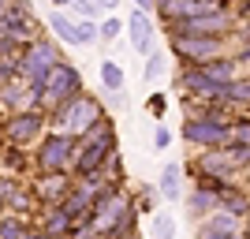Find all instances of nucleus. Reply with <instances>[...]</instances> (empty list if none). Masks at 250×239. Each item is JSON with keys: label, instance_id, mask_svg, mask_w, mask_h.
Masks as SVG:
<instances>
[{"label": "nucleus", "instance_id": "f257e3e1", "mask_svg": "<svg viewBox=\"0 0 250 239\" xmlns=\"http://www.w3.org/2000/svg\"><path fill=\"white\" fill-rule=\"evenodd\" d=\"M101 116H108V112H104V105L97 101L94 94H79V97H71V101H63V105L52 109L49 112V127L52 131H67V135L83 138Z\"/></svg>", "mask_w": 250, "mask_h": 239}, {"label": "nucleus", "instance_id": "f03ea898", "mask_svg": "<svg viewBox=\"0 0 250 239\" xmlns=\"http://www.w3.org/2000/svg\"><path fill=\"white\" fill-rule=\"evenodd\" d=\"M231 120L228 112H198L183 120V142L198 153V150H224L231 138Z\"/></svg>", "mask_w": 250, "mask_h": 239}, {"label": "nucleus", "instance_id": "7ed1b4c3", "mask_svg": "<svg viewBox=\"0 0 250 239\" xmlns=\"http://www.w3.org/2000/svg\"><path fill=\"white\" fill-rule=\"evenodd\" d=\"M235 11H228L224 4L213 11H202V15H190V19H179L172 26H165L168 38H231V26H235Z\"/></svg>", "mask_w": 250, "mask_h": 239}, {"label": "nucleus", "instance_id": "20e7f679", "mask_svg": "<svg viewBox=\"0 0 250 239\" xmlns=\"http://www.w3.org/2000/svg\"><path fill=\"white\" fill-rule=\"evenodd\" d=\"M86 94L83 90V75H79V67H75L71 60H56L49 67V75H45V90H42V109L45 112H52L56 105L71 101V97Z\"/></svg>", "mask_w": 250, "mask_h": 239}, {"label": "nucleus", "instance_id": "39448f33", "mask_svg": "<svg viewBox=\"0 0 250 239\" xmlns=\"http://www.w3.org/2000/svg\"><path fill=\"white\" fill-rule=\"evenodd\" d=\"M75 150H79V138L75 135H67V131H45V138L34 150V165H38V172H71Z\"/></svg>", "mask_w": 250, "mask_h": 239}, {"label": "nucleus", "instance_id": "423d86ee", "mask_svg": "<svg viewBox=\"0 0 250 239\" xmlns=\"http://www.w3.org/2000/svg\"><path fill=\"white\" fill-rule=\"evenodd\" d=\"M231 38H172V56L183 67H206L209 60L228 56Z\"/></svg>", "mask_w": 250, "mask_h": 239}, {"label": "nucleus", "instance_id": "0eeeda50", "mask_svg": "<svg viewBox=\"0 0 250 239\" xmlns=\"http://www.w3.org/2000/svg\"><path fill=\"white\" fill-rule=\"evenodd\" d=\"M45 127H49V112L45 109H19V112H8L4 116V138L11 146H34L45 138Z\"/></svg>", "mask_w": 250, "mask_h": 239}, {"label": "nucleus", "instance_id": "6e6552de", "mask_svg": "<svg viewBox=\"0 0 250 239\" xmlns=\"http://www.w3.org/2000/svg\"><path fill=\"white\" fill-rule=\"evenodd\" d=\"M56 60H63L60 52H56V45H52L49 38H34V42L22 49L19 75L26 79V83H34V86H45V75H49V67Z\"/></svg>", "mask_w": 250, "mask_h": 239}, {"label": "nucleus", "instance_id": "1a4fd4ad", "mask_svg": "<svg viewBox=\"0 0 250 239\" xmlns=\"http://www.w3.org/2000/svg\"><path fill=\"white\" fill-rule=\"evenodd\" d=\"M30 191L38 198V206H60L75 191V179L71 172H38V179H30Z\"/></svg>", "mask_w": 250, "mask_h": 239}, {"label": "nucleus", "instance_id": "9d476101", "mask_svg": "<svg viewBox=\"0 0 250 239\" xmlns=\"http://www.w3.org/2000/svg\"><path fill=\"white\" fill-rule=\"evenodd\" d=\"M0 38H4V42H15V45H30L34 38H38V22H34L30 8H26L22 0H15V8L0 19Z\"/></svg>", "mask_w": 250, "mask_h": 239}, {"label": "nucleus", "instance_id": "9b49d317", "mask_svg": "<svg viewBox=\"0 0 250 239\" xmlns=\"http://www.w3.org/2000/svg\"><path fill=\"white\" fill-rule=\"evenodd\" d=\"M187 172H206V176H220V179H235L239 176V165H235V157L228 153V146L224 150H198L194 161L187 165Z\"/></svg>", "mask_w": 250, "mask_h": 239}, {"label": "nucleus", "instance_id": "f8f14e48", "mask_svg": "<svg viewBox=\"0 0 250 239\" xmlns=\"http://www.w3.org/2000/svg\"><path fill=\"white\" fill-rule=\"evenodd\" d=\"M176 86H179V97H202V101H217V97H224V90H228V86L213 83L206 75V67H183Z\"/></svg>", "mask_w": 250, "mask_h": 239}, {"label": "nucleus", "instance_id": "ddd939ff", "mask_svg": "<svg viewBox=\"0 0 250 239\" xmlns=\"http://www.w3.org/2000/svg\"><path fill=\"white\" fill-rule=\"evenodd\" d=\"M116 150L104 142H94V138H79V150H75V165H71V176L83 179L90 176V172H101L104 165H108V157H112Z\"/></svg>", "mask_w": 250, "mask_h": 239}, {"label": "nucleus", "instance_id": "4468645a", "mask_svg": "<svg viewBox=\"0 0 250 239\" xmlns=\"http://www.w3.org/2000/svg\"><path fill=\"white\" fill-rule=\"evenodd\" d=\"M127 38H131V49L146 60L149 52H157V22L149 19V11H131L127 15Z\"/></svg>", "mask_w": 250, "mask_h": 239}, {"label": "nucleus", "instance_id": "2eb2a0df", "mask_svg": "<svg viewBox=\"0 0 250 239\" xmlns=\"http://www.w3.org/2000/svg\"><path fill=\"white\" fill-rule=\"evenodd\" d=\"M235 232H243V217H235L228 209H217V213H209L206 220H198L194 239H228V236H235Z\"/></svg>", "mask_w": 250, "mask_h": 239}, {"label": "nucleus", "instance_id": "dca6fc26", "mask_svg": "<svg viewBox=\"0 0 250 239\" xmlns=\"http://www.w3.org/2000/svg\"><path fill=\"white\" fill-rule=\"evenodd\" d=\"M217 209H220V195H217V191L198 187V183L187 191V213H190L194 220H206L209 213H217Z\"/></svg>", "mask_w": 250, "mask_h": 239}, {"label": "nucleus", "instance_id": "f3484780", "mask_svg": "<svg viewBox=\"0 0 250 239\" xmlns=\"http://www.w3.org/2000/svg\"><path fill=\"white\" fill-rule=\"evenodd\" d=\"M183 172H187V168L179 165V161H168V165L161 168L157 191H161V198H165V202H179V198H187V195H183Z\"/></svg>", "mask_w": 250, "mask_h": 239}, {"label": "nucleus", "instance_id": "a211bd4d", "mask_svg": "<svg viewBox=\"0 0 250 239\" xmlns=\"http://www.w3.org/2000/svg\"><path fill=\"white\" fill-rule=\"evenodd\" d=\"M220 209H228V213H235V217H243V220L250 217V195L239 187V179L220 191Z\"/></svg>", "mask_w": 250, "mask_h": 239}, {"label": "nucleus", "instance_id": "6ab92c4d", "mask_svg": "<svg viewBox=\"0 0 250 239\" xmlns=\"http://www.w3.org/2000/svg\"><path fill=\"white\" fill-rule=\"evenodd\" d=\"M206 75L213 79V83H220V86H231L235 79H239V60H235V56L209 60V64H206Z\"/></svg>", "mask_w": 250, "mask_h": 239}, {"label": "nucleus", "instance_id": "aec40b11", "mask_svg": "<svg viewBox=\"0 0 250 239\" xmlns=\"http://www.w3.org/2000/svg\"><path fill=\"white\" fill-rule=\"evenodd\" d=\"M49 30L56 34V42H63V45H79V30H75V19L67 15V11L52 8V15H49Z\"/></svg>", "mask_w": 250, "mask_h": 239}, {"label": "nucleus", "instance_id": "412c9836", "mask_svg": "<svg viewBox=\"0 0 250 239\" xmlns=\"http://www.w3.org/2000/svg\"><path fill=\"white\" fill-rule=\"evenodd\" d=\"M101 86L108 90V94H120V90L127 86L124 67H120V64H116L112 56H104V60H101Z\"/></svg>", "mask_w": 250, "mask_h": 239}, {"label": "nucleus", "instance_id": "4be33fe9", "mask_svg": "<svg viewBox=\"0 0 250 239\" xmlns=\"http://www.w3.org/2000/svg\"><path fill=\"white\" fill-rule=\"evenodd\" d=\"M0 172H4V176H22V172H26V153H22V146L8 142V150L0 153Z\"/></svg>", "mask_w": 250, "mask_h": 239}, {"label": "nucleus", "instance_id": "5701e85b", "mask_svg": "<svg viewBox=\"0 0 250 239\" xmlns=\"http://www.w3.org/2000/svg\"><path fill=\"white\" fill-rule=\"evenodd\" d=\"M165 75H168V52H161V49H157V52H149V56H146V67H142V83H157V79H165Z\"/></svg>", "mask_w": 250, "mask_h": 239}, {"label": "nucleus", "instance_id": "b1692460", "mask_svg": "<svg viewBox=\"0 0 250 239\" xmlns=\"http://www.w3.org/2000/svg\"><path fill=\"white\" fill-rule=\"evenodd\" d=\"M22 232H30L26 217H19V213H0V239H19Z\"/></svg>", "mask_w": 250, "mask_h": 239}, {"label": "nucleus", "instance_id": "393cba45", "mask_svg": "<svg viewBox=\"0 0 250 239\" xmlns=\"http://www.w3.org/2000/svg\"><path fill=\"white\" fill-rule=\"evenodd\" d=\"M75 30H79V45L101 42V19H75Z\"/></svg>", "mask_w": 250, "mask_h": 239}, {"label": "nucleus", "instance_id": "a878e982", "mask_svg": "<svg viewBox=\"0 0 250 239\" xmlns=\"http://www.w3.org/2000/svg\"><path fill=\"white\" fill-rule=\"evenodd\" d=\"M149 232H153V239H176V217L172 213H153Z\"/></svg>", "mask_w": 250, "mask_h": 239}, {"label": "nucleus", "instance_id": "bb28decb", "mask_svg": "<svg viewBox=\"0 0 250 239\" xmlns=\"http://www.w3.org/2000/svg\"><path fill=\"white\" fill-rule=\"evenodd\" d=\"M224 97H228L235 109H250V79H235V83L224 90Z\"/></svg>", "mask_w": 250, "mask_h": 239}, {"label": "nucleus", "instance_id": "cd10ccee", "mask_svg": "<svg viewBox=\"0 0 250 239\" xmlns=\"http://www.w3.org/2000/svg\"><path fill=\"white\" fill-rule=\"evenodd\" d=\"M124 30H127V19H120L116 11H108V15L101 19V42H116Z\"/></svg>", "mask_w": 250, "mask_h": 239}, {"label": "nucleus", "instance_id": "c85d7f7f", "mask_svg": "<svg viewBox=\"0 0 250 239\" xmlns=\"http://www.w3.org/2000/svg\"><path fill=\"white\" fill-rule=\"evenodd\" d=\"M71 11L79 15V19H104L101 0H71Z\"/></svg>", "mask_w": 250, "mask_h": 239}, {"label": "nucleus", "instance_id": "c756f323", "mask_svg": "<svg viewBox=\"0 0 250 239\" xmlns=\"http://www.w3.org/2000/svg\"><path fill=\"white\" fill-rule=\"evenodd\" d=\"M228 146H250V116H235V120H231Z\"/></svg>", "mask_w": 250, "mask_h": 239}, {"label": "nucleus", "instance_id": "7c9ffc66", "mask_svg": "<svg viewBox=\"0 0 250 239\" xmlns=\"http://www.w3.org/2000/svg\"><path fill=\"white\" fill-rule=\"evenodd\" d=\"M157 198H161V191H157V187H142V191H138V198H135V209L153 217V213H157Z\"/></svg>", "mask_w": 250, "mask_h": 239}, {"label": "nucleus", "instance_id": "2f4dec72", "mask_svg": "<svg viewBox=\"0 0 250 239\" xmlns=\"http://www.w3.org/2000/svg\"><path fill=\"white\" fill-rule=\"evenodd\" d=\"M228 153L235 157V165H239V172H243V168H250V146H228Z\"/></svg>", "mask_w": 250, "mask_h": 239}, {"label": "nucleus", "instance_id": "473e14b6", "mask_svg": "<svg viewBox=\"0 0 250 239\" xmlns=\"http://www.w3.org/2000/svg\"><path fill=\"white\" fill-rule=\"evenodd\" d=\"M153 146H157V150H168V146H172V131H168L165 124L153 131Z\"/></svg>", "mask_w": 250, "mask_h": 239}, {"label": "nucleus", "instance_id": "72a5a7b5", "mask_svg": "<svg viewBox=\"0 0 250 239\" xmlns=\"http://www.w3.org/2000/svg\"><path fill=\"white\" fill-rule=\"evenodd\" d=\"M165 109H168V101H165V94H153L149 97V112L157 116V120H161V116H165Z\"/></svg>", "mask_w": 250, "mask_h": 239}, {"label": "nucleus", "instance_id": "f704fd0d", "mask_svg": "<svg viewBox=\"0 0 250 239\" xmlns=\"http://www.w3.org/2000/svg\"><path fill=\"white\" fill-rule=\"evenodd\" d=\"M131 4H135L138 11H149V15L157 11V0H131Z\"/></svg>", "mask_w": 250, "mask_h": 239}, {"label": "nucleus", "instance_id": "c9c22d12", "mask_svg": "<svg viewBox=\"0 0 250 239\" xmlns=\"http://www.w3.org/2000/svg\"><path fill=\"white\" fill-rule=\"evenodd\" d=\"M11 8H15V0H0V19H4V15H8Z\"/></svg>", "mask_w": 250, "mask_h": 239}, {"label": "nucleus", "instance_id": "e433bc0d", "mask_svg": "<svg viewBox=\"0 0 250 239\" xmlns=\"http://www.w3.org/2000/svg\"><path fill=\"white\" fill-rule=\"evenodd\" d=\"M49 4H52V8H60V11H67V8H71V0H49Z\"/></svg>", "mask_w": 250, "mask_h": 239}, {"label": "nucleus", "instance_id": "4c0bfd02", "mask_svg": "<svg viewBox=\"0 0 250 239\" xmlns=\"http://www.w3.org/2000/svg\"><path fill=\"white\" fill-rule=\"evenodd\" d=\"M101 8L104 11H116V8H120V0H101Z\"/></svg>", "mask_w": 250, "mask_h": 239}, {"label": "nucleus", "instance_id": "58836bf2", "mask_svg": "<svg viewBox=\"0 0 250 239\" xmlns=\"http://www.w3.org/2000/svg\"><path fill=\"white\" fill-rule=\"evenodd\" d=\"M19 239H38V228H30V232H22Z\"/></svg>", "mask_w": 250, "mask_h": 239}, {"label": "nucleus", "instance_id": "ea45409f", "mask_svg": "<svg viewBox=\"0 0 250 239\" xmlns=\"http://www.w3.org/2000/svg\"><path fill=\"white\" fill-rule=\"evenodd\" d=\"M243 239H250V224H247V228H243Z\"/></svg>", "mask_w": 250, "mask_h": 239}, {"label": "nucleus", "instance_id": "a19ab883", "mask_svg": "<svg viewBox=\"0 0 250 239\" xmlns=\"http://www.w3.org/2000/svg\"><path fill=\"white\" fill-rule=\"evenodd\" d=\"M0 176H4V172H0Z\"/></svg>", "mask_w": 250, "mask_h": 239}]
</instances>
